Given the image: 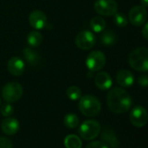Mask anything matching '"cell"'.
I'll return each mask as SVG.
<instances>
[{"mask_svg":"<svg viewBox=\"0 0 148 148\" xmlns=\"http://www.w3.org/2000/svg\"><path fill=\"white\" fill-rule=\"evenodd\" d=\"M67 96L71 101H77L80 100L82 97V90L76 86H71L67 89Z\"/></svg>","mask_w":148,"mask_h":148,"instance_id":"obj_23","label":"cell"},{"mask_svg":"<svg viewBox=\"0 0 148 148\" xmlns=\"http://www.w3.org/2000/svg\"><path fill=\"white\" fill-rule=\"evenodd\" d=\"M79 110L85 116H96L100 114L101 110V104L97 97L87 95L80 98Z\"/></svg>","mask_w":148,"mask_h":148,"instance_id":"obj_2","label":"cell"},{"mask_svg":"<svg viewBox=\"0 0 148 148\" xmlns=\"http://www.w3.org/2000/svg\"><path fill=\"white\" fill-rule=\"evenodd\" d=\"M140 3H141V6L144 7V8H147L148 5V0H140Z\"/></svg>","mask_w":148,"mask_h":148,"instance_id":"obj_30","label":"cell"},{"mask_svg":"<svg viewBox=\"0 0 148 148\" xmlns=\"http://www.w3.org/2000/svg\"><path fill=\"white\" fill-rule=\"evenodd\" d=\"M109 109L117 114L127 112L132 106V98L129 94L121 88H112L107 96Z\"/></svg>","mask_w":148,"mask_h":148,"instance_id":"obj_1","label":"cell"},{"mask_svg":"<svg viewBox=\"0 0 148 148\" xmlns=\"http://www.w3.org/2000/svg\"><path fill=\"white\" fill-rule=\"evenodd\" d=\"M86 148H108L102 141H93L90 142Z\"/></svg>","mask_w":148,"mask_h":148,"instance_id":"obj_27","label":"cell"},{"mask_svg":"<svg viewBox=\"0 0 148 148\" xmlns=\"http://www.w3.org/2000/svg\"><path fill=\"white\" fill-rule=\"evenodd\" d=\"M23 57L25 59V61L32 66H36L37 64H39L40 61H41V57L38 52H36V50H34L32 48L30 47H25L23 50Z\"/></svg>","mask_w":148,"mask_h":148,"instance_id":"obj_17","label":"cell"},{"mask_svg":"<svg viewBox=\"0 0 148 148\" xmlns=\"http://www.w3.org/2000/svg\"><path fill=\"white\" fill-rule=\"evenodd\" d=\"M101 141L108 146V148H118L120 146V141L116 136L115 132L110 127H106L101 135Z\"/></svg>","mask_w":148,"mask_h":148,"instance_id":"obj_12","label":"cell"},{"mask_svg":"<svg viewBox=\"0 0 148 148\" xmlns=\"http://www.w3.org/2000/svg\"><path fill=\"white\" fill-rule=\"evenodd\" d=\"M147 112L143 107L137 106L132 109L130 113V121L134 127H142L147 125Z\"/></svg>","mask_w":148,"mask_h":148,"instance_id":"obj_10","label":"cell"},{"mask_svg":"<svg viewBox=\"0 0 148 148\" xmlns=\"http://www.w3.org/2000/svg\"><path fill=\"white\" fill-rule=\"evenodd\" d=\"M142 36H144L145 39H148V23L146 22L144 23V27L142 29Z\"/></svg>","mask_w":148,"mask_h":148,"instance_id":"obj_29","label":"cell"},{"mask_svg":"<svg viewBox=\"0 0 148 148\" xmlns=\"http://www.w3.org/2000/svg\"><path fill=\"white\" fill-rule=\"evenodd\" d=\"M23 89L18 82H9L2 89V96L8 103L17 101L23 95Z\"/></svg>","mask_w":148,"mask_h":148,"instance_id":"obj_5","label":"cell"},{"mask_svg":"<svg viewBox=\"0 0 148 148\" xmlns=\"http://www.w3.org/2000/svg\"><path fill=\"white\" fill-rule=\"evenodd\" d=\"M7 69L11 75L15 76H20L24 72L25 64L21 58L14 56L9 60L7 64Z\"/></svg>","mask_w":148,"mask_h":148,"instance_id":"obj_13","label":"cell"},{"mask_svg":"<svg viewBox=\"0 0 148 148\" xmlns=\"http://www.w3.org/2000/svg\"><path fill=\"white\" fill-rule=\"evenodd\" d=\"M96 42V37L92 31L83 30L80 32L75 38L76 46L82 50H88L92 49Z\"/></svg>","mask_w":148,"mask_h":148,"instance_id":"obj_8","label":"cell"},{"mask_svg":"<svg viewBox=\"0 0 148 148\" xmlns=\"http://www.w3.org/2000/svg\"><path fill=\"white\" fill-rule=\"evenodd\" d=\"M106 64L105 55L99 50H95L89 53L86 59V66L91 72H96L103 69Z\"/></svg>","mask_w":148,"mask_h":148,"instance_id":"obj_6","label":"cell"},{"mask_svg":"<svg viewBox=\"0 0 148 148\" xmlns=\"http://www.w3.org/2000/svg\"><path fill=\"white\" fill-rule=\"evenodd\" d=\"M101 41L102 44H104L106 46L113 45L116 42V35L113 30L107 29L102 33V35L101 36Z\"/></svg>","mask_w":148,"mask_h":148,"instance_id":"obj_22","label":"cell"},{"mask_svg":"<svg viewBox=\"0 0 148 148\" xmlns=\"http://www.w3.org/2000/svg\"><path fill=\"white\" fill-rule=\"evenodd\" d=\"M42 42V36L38 31H30L27 36V43L30 48L38 47Z\"/></svg>","mask_w":148,"mask_h":148,"instance_id":"obj_18","label":"cell"},{"mask_svg":"<svg viewBox=\"0 0 148 148\" xmlns=\"http://www.w3.org/2000/svg\"><path fill=\"white\" fill-rule=\"evenodd\" d=\"M64 146L66 148H82V142L77 135L69 134L64 139Z\"/></svg>","mask_w":148,"mask_h":148,"instance_id":"obj_20","label":"cell"},{"mask_svg":"<svg viewBox=\"0 0 148 148\" xmlns=\"http://www.w3.org/2000/svg\"><path fill=\"white\" fill-rule=\"evenodd\" d=\"M101 125L95 120L84 121L79 127V135L85 140H92L98 137L101 133Z\"/></svg>","mask_w":148,"mask_h":148,"instance_id":"obj_4","label":"cell"},{"mask_svg":"<svg viewBox=\"0 0 148 148\" xmlns=\"http://www.w3.org/2000/svg\"><path fill=\"white\" fill-rule=\"evenodd\" d=\"M0 111H1V114H2L3 116L10 117L13 114V112H14V108L10 103H6V104H3L1 107V110Z\"/></svg>","mask_w":148,"mask_h":148,"instance_id":"obj_25","label":"cell"},{"mask_svg":"<svg viewBox=\"0 0 148 148\" xmlns=\"http://www.w3.org/2000/svg\"><path fill=\"white\" fill-rule=\"evenodd\" d=\"M29 22L32 28L36 29H42L47 25V16L44 12L36 10L29 14Z\"/></svg>","mask_w":148,"mask_h":148,"instance_id":"obj_11","label":"cell"},{"mask_svg":"<svg viewBox=\"0 0 148 148\" xmlns=\"http://www.w3.org/2000/svg\"><path fill=\"white\" fill-rule=\"evenodd\" d=\"M147 9L142 7L141 5L134 6L128 14L129 22L134 26H141L147 22Z\"/></svg>","mask_w":148,"mask_h":148,"instance_id":"obj_9","label":"cell"},{"mask_svg":"<svg viewBox=\"0 0 148 148\" xmlns=\"http://www.w3.org/2000/svg\"><path fill=\"white\" fill-rule=\"evenodd\" d=\"M114 23H116V25L121 27V28H123V27L127 26V23H128V20H127V16L124 13H121V12H120V13L116 12L114 15Z\"/></svg>","mask_w":148,"mask_h":148,"instance_id":"obj_24","label":"cell"},{"mask_svg":"<svg viewBox=\"0 0 148 148\" xmlns=\"http://www.w3.org/2000/svg\"><path fill=\"white\" fill-rule=\"evenodd\" d=\"M130 66L140 72L148 70V49L147 47H139L135 49L128 57Z\"/></svg>","mask_w":148,"mask_h":148,"instance_id":"obj_3","label":"cell"},{"mask_svg":"<svg viewBox=\"0 0 148 148\" xmlns=\"http://www.w3.org/2000/svg\"><path fill=\"white\" fill-rule=\"evenodd\" d=\"M79 122H80L79 117L76 114H72V113L67 114L63 119V123H64L65 127H67L69 129H73V128H75L76 127H78Z\"/></svg>","mask_w":148,"mask_h":148,"instance_id":"obj_21","label":"cell"},{"mask_svg":"<svg viewBox=\"0 0 148 148\" xmlns=\"http://www.w3.org/2000/svg\"><path fill=\"white\" fill-rule=\"evenodd\" d=\"M1 129L3 133L7 135H14L19 130V122L16 119L9 117L3 121L1 124Z\"/></svg>","mask_w":148,"mask_h":148,"instance_id":"obj_15","label":"cell"},{"mask_svg":"<svg viewBox=\"0 0 148 148\" xmlns=\"http://www.w3.org/2000/svg\"><path fill=\"white\" fill-rule=\"evenodd\" d=\"M138 82H139V85L143 87V88H146L147 87L148 85V78L147 75H142L139 77V80H138Z\"/></svg>","mask_w":148,"mask_h":148,"instance_id":"obj_28","label":"cell"},{"mask_svg":"<svg viewBox=\"0 0 148 148\" xmlns=\"http://www.w3.org/2000/svg\"><path fill=\"white\" fill-rule=\"evenodd\" d=\"M94 7L98 14L105 16H114L118 10V4L114 0H96Z\"/></svg>","mask_w":148,"mask_h":148,"instance_id":"obj_7","label":"cell"},{"mask_svg":"<svg viewBox=\"0 0 148 148\" xmlns=\"http://www.w3.org/2000/svg\"><path fill=\"white\" fill-rule=\"evenodd\" d=\"M0 106H1V99H0Z\"/></svg>","mask_w":148,"mask_h":148,"instance_id":"obj_31","label":"cell"},{"mask_svg":"<svg viewBox=\"0 0 148 148\" xmlns=\"http://www.w3.org/2000/svg\"><path fill=\"white\" fill-rule=\"evenodd\" d=\"M95 82L98 88L101 90H108L112 87V78L107 72H99L95 77Z\"/></svg>","mask_w":148,"mask_h":148,"instance_id":"obj_16","label":"cell"},{"mask_svg":"<svg viewBox=\"0 0 148 148\" xmlns=\"http://www.w3.org/2000/svg\"><path fill=\"white\" fill-rule=\"evenodd\" d=\"M116 81L119 85L123 88H129L134 82V76L133 73L127 69H121L117 73Z\"/></svg>","mask_w":148,"mask_h":148,"instance_id":"obj_14","label":"cell"},{"mask_svg":"<svg viewBox=\"0 0 148 148\" xmlns=\"http://www.w3.org/2000/svg\"><path fill=\"white\" fill-rule=\"evenodd\" d=\"M0 148H13V146L9 139L0 137Z\"/></svg>","mask_w":148,"mask_h":148,"instance_id":"obj_26","label":"cell"},{"mask_svg":"<svg viewBox=\"0 0 148 148\" xmlns=\"http://www.w3.org/2000/svg\"><path fill=\"white\" fill-rule=\"evenodd\" d=\"M90 28L95 33L102 32L106 28V21L104 20V18H102L100 16H95L90 21Z\"/></svg>","mask_w":148,"mask_h":148,"instance_id":"obj_19","label":"cell"}]
</instances>
